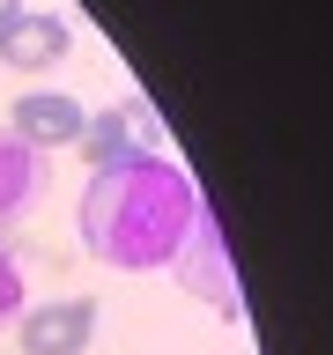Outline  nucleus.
Returning a JSON list of instances; mask_svg holds the SVG:
<instances>
[{
    "label": "nucleus",
    "instance_id": "f257e3e1",
    "mask_svg": "<svg viewBox=\"0 0 333 355\" xmlns=\"http://www.w3.org/2000/svg\"><path fill=\"white\" fill-rule=\"evenodd\" d=\"M193 215H200V185L155 148V155H126V163L89 171L74 230H82V252L104 259L111 274H148V266H171Z\"/></svg>",
    "mask_w": 333,
    "mask_h": 355
},
{
    "label": "nucleus",
    "instance_id": "f03ea898",
    "mask_svg": "<svg viewBox=\"0 0 333 355\" xmlns=\"http://www.w3.org/2000/svg\"><path fill=\"white\" fill-rule=\"evenodd\" d=\"M171 274L185 296H200L207 311H222V318H237V266H230V237H222V222L215 207L200 200V215L193 230H185V244L171 252Z\"/></svg>",
    "mask_w": 333,
    "mask_h": 355
},
{
    "label": "nucleus",
    "instance_id": "7ed1b4c3",
    "mask_svg": "<svg viewBox=\"0 0 333 355\" xmlns=\"http://www.w3.org/2000/svg\"><path fill=\"white\" fill-rule=\"evenodd\" d=\"M163 148V119H155L148 96H119L111 111H89L82 126V155L89 171H104V163H126V155H155Z\"/></svg>",
    "mask_w": 333,
    "mask_h": 355
},
{
    "label": "nucleus",
    "instance_id": "20e7f679",
    "mask_svg": "<svg viewBox=\"0 0 333 355\" xmlns=\"http://www.w3.org/2000/svg\"><path fill=\"white\" fill-rule=\"evenodd\" d=\"M22 355H82L96 340V296H52V304H30L15 318Z\"/></svg>",
    "mask_w": 333,
    "mask_h": 355
},
{
    "label": "nucleus",
    "instance_id": "39448f33",
    "mask_svg": "<svg viewBox=\"0 0 333 355\" xmlns=\"http://www.w3.org/2000/svg\"><path fill=\"white\" fill-rule=\"evenodd\" d=\"M15 141L22 148H67V141H82V126H89V111H82V96H60V89H30V96H15Z\"/></svg>",
    "mask_w": 333,
    "mask_h": 355
},
{
    "label": "nucleus",
    "instance_id": "423d86ee",
    "mask_svg": "<svg viewBox=\"0 0 333 355\" xmlns=\"http://www.w3.org/2000/svg\"><path fill=\"white\" fill-rule=\"evenodd\" d=\"M67 22L60 15H44V8H15V15L0 22V60L22 67V74H37V67H60L67 60Z\"/></svg>",
    "mask_w": 333,
    "mask_h": 355
},
{
    "label": "nucleus",
    "instance_id": "0eeeda50",
    "mask_svg": "<svg viewBox=\"0 0 333 355\" xmlns=\"http://www.w3.org/2000/svg\"><path fill=\"white\" fill-rule=\"evenodd\" d=\"M44 193V155L37 148H22L15 133H0V230L15 215H30Z\"/></svg>",
    "mask_w": 333,
    "mask_h": 355
},
{
    "label": "nucleus",
    "instance_id": "6e6552de",
    "mask_svg": "<svg viewBox=\"0 0 333 355\" xmlns=\"http://www.w3.org/2000/svg\"><path fill=\"white\" fill-rule=\"evenodd\" d=\"M22 318V266H15V252L0 244V326H15Z\"/></svg>",
    "mask_w": 333,
    "mask_h": 355
},
{
    "label": "nucleus",
    "instance_id": "1a4fd4ad",
    "mask_svg": "<svg viewBox=\"0 0 333 355\" xmlns=\"http://www.w3.org/2000/svg\"><path fill=\"white\" fill-rule=\"evenodd\" d=\"M15 8H22V0H0V22H8V15H15Z\"/></svg>",
    "mask_w": 333,
    "mask_h": 355
}]
</instances>
